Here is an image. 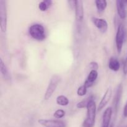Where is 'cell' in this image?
<instances>
[{
	"label": "cell",
	"mask_w": 127,
	"mask_h": 127,
	"mask_svg": "<svg viewBox=\"0 0 127 127\" xmlns=\"http://www.w3.org/2000/svg\"><path fill=\"white\" fill-rule=\"evenodd\" d=\"M96 115V104L95 101L91 100L87 107V115L82 124L83 127H94L95 122Z\"/></svg>",
	"instance_id": "cell-1"
},
{
	"label": "cell",
	"mask_w": 127,
	"mask_h": 127,
	"mask_svg": "<svg viewBox=\"0 0 127 127\" xmlns=\"http://www.w3.org/2000/svg\"><path fill=\"white\" fill-rule=\"evenodd\" d=\"M29 32L31 37L38 41H43L45 39L46 34L45 28L40 24H35L29 27Z\"/></svg>",
	"instance_id": "cell-2"
},
{
	"label": "cell",
	"mask_w": 127,
	"mask_h": 127,
	"mask_svg": "<svg viewBox=\"0 0 127 127\" xmlns=\"http://www.w3.org/2000/svg\"><path fill=\"white\" fill-rule=\"evenodd\" d=\"M60 77L58 75H53L50 81L49 84L48 86L47 91H46L44 95V99L47 100L52 97L53 95V93L55 91L56 89H57V86H58V84L60 82Z\"/></svg>",
	"instance_id": "cell-3"
},
{
	"label": "cell",
	"mask_w": 127,
	"mask_h": 127,
	"mask_svg": "<svg viewBox=\"0 0 127 127\" xmlns=\"http://www.w3.org/2000/svg\"><path fill=\"white\" fill-rule=\"evenodd\" d=\"M7 9L6 2L0 0V28L2 32L7 30Z\"/></svg>",
	"instance_id": "cell-4"
},
{
	"label": "cell",
	"mask_w": 127,
	"mask_h": 127,
	"mask_svg": "<svg viewBox=\"0 0 127 127\" xmlns=\"http://www.w3.org/2000/svg\"><path fill=\"white\" fill-rule=\"evenodd\" d=\"M125 37V29L123 24H120L118 27L116 33V47L118 53L122 52L123 45Z\"/></svg>",
	"instance_id": "cell-5"
},
{
	"label": "cell",
	"mask_w": 127,
	"mask_h": 127,
	"mask_svg": "<svg viewBox=\"0 0 127 127\" xmlns=\"http://www.w3.org/2000/svg\"><path fill=\"white\" fill-rule=\"evenodd\" d=\"M91 21L100 32L105 33L107 31L108 24L104 19L97 18L95 17H93L91 18Z\"/></svg>",
	"instance_id": "cell-6"
},
{
	"label": "cell",
	"mask_w": 127,
	"mask_h": 127,
	"mask_svg": "<svg viewBox=\"0 0 127 127\" xmlns=\"http://www.w3.org/2000/svg\"><path fill=\"white\" fill-rule=\"evenodd\" d=\"M38 122L45 127H66L65 123L62 120L40 119Z\"/></svg>",
	"instance_id": "cell-7"
},
{
	"label": "cell",
	"mask_w": 127,
	"mask_h": 127,
	"mask_svg": "<svg viewBox=\"0 0 127 127\" xmlns=\"http://www.w3.org/2000/svg\"><path fill=\"white\" fill-rule=\"evenodd\" d=\"M122 92H123V86L122 84H120L118 86L117 88L116 93H115V97H114V101H113V105H114V109L115 114L116 115L117 114L118 109H119V104H120V100H121L122 95Z\"/></svg>",
	"instance_id": "cell-8"
},
{
	"label": "cell",
	"mask_w": 127,
	"mask_h": 127,
	"mask_svg": "<svg viewBox=\"0 0 127 127\" xmlns=\"http://www.w3.org/2000/svg\"><path fill=\"white\" fill-rule=\"evenodd\" d=\"M75 14L77 21H81L84 18V6L81 0L75 1Z\"/></svg>",
	"instance_id": "cell-9"
},
{
	"label": "cell",
	"mask_w": 127,
	"mask_h": 127,
	"mask_svg": "<svg viewBox=\"0 0 127 127\" xmlns=\"http://www.w3.org/2000/svg\"><path fill=\"white\" fill-rule=\"evenodd\" d=\"M112 95V89L110 88H108L106 91H105L104 96L102 98L100 102H99V106H98V110L99 111L101 110L108 104L109 100L111 99Z\"/></svg>",
	"instance_id": "cell-10"
},
{
	"label": "cell",
	"mask_w": 127,
	"mask_h": 127,
	"mask_svg": "<svg viewBox=\"0 0 127 127\" xmlns=\"http://www.w3.org/2000/svg\"><path fill=\"white\" fill-rule=\"evenodd\" d=\"M112 115V107H108L104 111L102 117V127H109L110 122L111 120Z\"/></svg>",
	"instance_id": "cell-11"
},
{
	"label": "cell",
	"mask_w": 127,
	"mask_h": 127,
	"mask_svg": "<svg viewBox=\"0 0 127 127\" xmlns=\"http://www.w3.org/2000/svg\"><path fill=\"white\" fill-rule=\"evenodd\" d=\"M117 9V13L119 17L122 19H125L127 16L126 10H125V2L122 0H117L116 1Z\"/></svg>",
	"instance_id": "cell-12"
},
{
	"label": "cell",
	"mask_w": 127,
	"mask_h": 127,
	"mask_svg": "<svg viewBox=\"0 0 127 127\" xmlns=\"http://www.w3.org/2000/svg\"><path fill=\"white\" fill-rule=\"evenodd\" d=\"M98 77V73L95 70H91L88 75L87 79L86 80L84 85H85L87 88H90L93 85L94 82L97 79Z\"/></svg>",
	"instance_id": "cell-13"
},
{
	"label": "cell",
	"mask_w": 127,
	"mask_h": 127,
	"mask_svg": "<svg viewBox=\"0 0 127 127\" xmlns=\"http://www.w3.org/2000/svg\"><path fill=\"white\" fill-rule=\"evenodd\" d=\"M109 67L112 71H118L120 69V64L119 60L115 57H111L109 63Z\"/></svg>",
	"instance_id": "cell-14"
},
{
	"label": "cell",
	"mask_w": 127,
	"mask_h": 127,
	"mask_svg": "<svg viewBox=\"0 0 127 127\" xmlns=\"http://www.w3.org/2000/svg\"><path fill=\"white\" fill-rule=\"evenodd\" d=\"M0 71H1V74H2L4 78L6 79H7V80H9L11 77H10V74L9 73L8 69H7L6 64H4V63L3 61H2V60L1 58L0 59Z\"/></svg>",
	"instance_id": "cell-15"
},
{
	"label": "cell",
	"mask_w": 127,
	"mask_h": 127,
	"mask_svg": "<svg viewBox=\"0 0 127 127\" xmlns=\"http://www.w3.org/2000/svg\"><path fill=\"white\" fill-rule=\"evenodd\" d=\"M95 3L99 12H104L107 6V2L105 0H96L95 1Z\"/></svg>",
	"instance_id": "cell-16"
},
{
	"label": "cell",
	"mask_w": 127,
	"mask_h": 127,
	"mask_svg": "<svg viewBox=\"0 0 127 127\" xmlns=\"http://www.w3.org/2000/svg\"><path fill=\"white\" fill-rule=\"evenodd\" d=\"M52 4V0H44L40 2L38 4V9L41 11H47L48 8Z\"/></svg>",
	"instance_id": "cell-17"
},
{
	"label": "cell",
	"mask_w": 127,
	"mask_h": 127,
	"mask_svg": "<svg viewBox=\"0 0 127 127\" xmlns=\"http://www.w3.org/2000/svg\"><path fill=\"white\" fill-rule=\"evenodd\" d=\"M93 99H94V97H93V95H90V96L88 97V98L85 99L84 100L78 102L76 105L77 108H78V109H83V108H85V107L87 108L89 102H90L91 100H93Z\"/></svg>",
	"instance_id": "cell-18"
},
{
	"label": "cell",
	"mask_w": 127,
	"mask_h": 127,
	"mask_svg": "<svg viewBox=\"0 0 127 127\" xmlns=\"http://www.w3.org/2000/svg\"><path fill=\"white\" fill-rule=\"evenodd\" d=\"M57 103L58 105L62 106H66L69 104V100L66 96L63 95H59L57 98Z\"/></svg>",
	"instance_id": "cell-19"
},
{
	"label": "cell",
	"mask_w": 127,
	"mask_h": 127,
	"mask_svg": "<svg viewBox=\"0 0 127 127\" xmlns=\"http://www.w3.org/2000/svg\"><path fill=\"white\" fill-rule=\"evenodd\" d=\"M87 88L85 85L83 84V86L79 87L78 89V91H77V94H78V95L79 96H83V95H86L87 93Z\"/></svg>",
	"instance_id": "cell-20"
},
{
	"label": "cell",
	"mask_w": 127,
	"mask_h": 127,
	"mask_svg": "<svg viewBox=\"0 0 127 127\" xmlns=\"http://www.w3.org/2000/svg\"><path fill=\"white\" fill-rule=\"evenodd\" d=\"M64 115H65V112L62 109H58L53 114V116L56 119H62Z\"/></svg>",
	"instance_id": "cell-21"
},
{
	"label": "cell",
	"mask_w": 127,
	"mask_h": 127,
	"mask_svg": "<svg viewBox=\"0 0 127 127\" xmlns=\"http://www.w3.org/2000/svg\"><path fill=\"white\" fill-rule=\"evenodd\" d=\"M89 66H90V68L92 70H95L97 71L99 69V64L97 62H92L89 63Z\"/></svg>",
	"instance_id": "cell-22"
},
{
	"label": "cell",
	"mask_w": 127,
	"mask_h": 127,
	"mask_svg": "<svg viewBox=\"0 0 127 127\" xmlns=\"http://www.w3.org/2000/svg\"><path fill=\"white\" fill-rule=\"evenodd\" d=\"M124 74H127V58L125 60L124 62V68H123Z\"/></svg>",
	"instance_id": "cell-23"
},
{
	"label": "cell",
	"mask_w": 127,
	"mask_h": 127,
	"mask_svg": "<svg viewBox=\"0 0 127 127\" xmlns=\"http://www.w3.org/2000/svg\"><path fill=\"white\" fill-rule=\"evenodd\" d=\"M124 115L125 117H127V101L126 102V104H125V107H124Z\"/></svg>",
	"instance_id": "cell-24"
},
{
	"label": "cell",
	"mask_w": 127,
	"mask_h": 127,
	"mask_svg": "<svg viewBox=\"0 0 127 127\" xmlns=\"http://www.w3.org/2000/svg\"><path fill=\"white\" fill-rule=\"evenodd\" d=\"M114 127V125H113V124H111V125H110V127Z\"/></svg>",
	"instance_id": "cell-25"
}]
</instances>
